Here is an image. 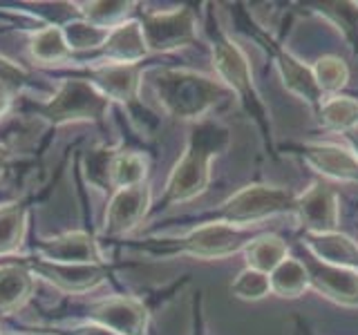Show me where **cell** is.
I'll list each match as a JSON object with an SVG mask.
<instances>
[{
	"label": "cell",
	"instance_id": "6da1fadb",
	"mask_svg": "<svg viewBox=\"0 0 358 335\" xmlns=\"http://www.w3.org/2000/svg\"><path fill=\"white\" fill-rule=\"evenodd\" d=\"M231 143L229 130L215 121H204L190 130L186 150L173 168L162 197L164 206L186 204L206 193L210 184V161Z\"/></svg>",
	"mask_w": 358,
	"mask_h": 335
},
{
	"label": "cell",
	"instance_id": "7a4b0ae2",
	"mask_svg": "<svg viewBox=\"0 0 358 335\" xmlns=\"http://www.w3.org/2000/svg\"><path fill=\"white\" fill-rule=\"evenodd\" d=\"M150 85L168 114L186 121L204 117L231 92L215 78L190 70H155L150 72Z\"/></svg>",
	"mask_w": 358,
	"mask_h": 335
},
{
	"label": "cell",
	"instance_id": "3957f363",
	"mask_svg": "<svg viewBox=\"0 0 358 335\" xmlns=\"http://www.w3.org/2000/svg\"><path fill=\"white\" fill-rule=\"evenodd\" d=\"M255 237L244 226H229V223L208 221L188 230L179 237H159L143 239L139 244L141 251L152 255H190L197 260H217L233 253H242Z\"/></svg>",
	"mask_w": 358,
	"mask_h": 335
},
{
	"label": "cell",
	"instance_id": "277c9868",
	"mask_svg": "<svg viewBox=\"0 0 358 335\" xmlns=\"http://www.w3.org/2000/svg\"><path fill=\"white\" fill-rule=\"evenodd\" d=\"M282 212H296L294 193L278 186H246L224 201L213 215L217 223L249 228V223H257Z\"/></svg>",
	"mask_w": 358,
	"mask_h": 335
},
{
	"label": "cell",
	"instance_id": "5b68a950",
	"mask_svg": "<svg viewBox=\"0 0 358 335\" xmlns=\"http://www.w3.org/2000/svg\"><path fill=\"white\" fill-rule=\"evenodd\" d=\"M108 105L110 100L85 78H65L52 98L36 110L54 126H63V123L78 121H101L106 117Z\"/></svg>",
	"mask_w": 358,
	"mask_h": 335
},
{
	"label": "cell",
	"instance_id": "8992f818",
	"mask_svg": "<svg viewBox=\"0 0 358 335\" xmlns=\"http://www.w3.org/2000/svg\"><path fill=\"white\" fill-rule=\"evenodd\" d=\"M213 65L217 70L220 83L238 94L251 114L262 119L264 112H262L260 96H257L253 87L249 61H246L244 52L238 47V43L231 36H227L224 31H215V36H213Z\"/></svg>",
	"mask_w": 358,
	"mask_h": 335
},
{
	"label": "cell",
	"instance_id": "52a82bcc",
	"mask_svg": "<svg viewBox=\"0 0 358 335\" xmlns=\"http://www.w3.org/2000/svg\"><path fill=\"white\" fill-rule=\"evenodd\" d=\"M143 38L150 52H173L195 43L197 20L193 9L179 7L173 11H155L141 22Z\"/></svg>",
	"mask_w": 358,
	"mask_h": 335
},
{
	"label": "cell",
	"instance_id": "ba28073f",
	"mask_svg": "<svg viewBox=\"0 0 358 335\" xmlns=\"http://www.w3.org/2000/svg\"><path fill=\"white\" fill-rule=\"evenodd\" d=\"M87 320L112 335H145L148 331V308L130 295L96 302L87 308Z\"/></svg>",
	"mask_w": 358,
	"mask_h": 335
},
{
	"label": "cell",
	"instance_id": "9c48e42d",
	"mask_svg": "<svg viewBox=\"0 0 358 335\" xmlns=\"http://www.w3.org/2000/svg\"><path fill=\"white\" fill-rule=\"evenodd\" d=\"M152 206V190L150 186H134L126 190H117L110 199V206L106 210L103 230L101 234L106 237H119L126 234L132 228L139 226V221L148 215Z\"/></svg>",
	"mask_w": 358,
	"mask_h": 335
},
{
	"label": "cell",
	"instance_id": "30bf717a",
	"mask_svg": "<svg viewBox=\"0 0 358 335\" xmlns=\"http://www.w3.org/2000/svg\"><path fill=\"white\" fill-rule=\"evenodd\" d=\"M296 215L307 232H336L341 221L338 195L327 184H313L305 195L296 197Z\"/></svg>",
	"mask_w": 358,
	"mask_h": 335
},
{
	"label": "cell",
	"instance_id": "8fae6325",
	"mask_svg": "<svg viewBox=\"0 0 358 335\" xmlns=\"http://www.w3.org/2000/svg\"><path fill=\"white\" fill-rule=\"evenodd\" d=\"M25 266L34 275L45 277L67 293H85V290L96 288L108 277V268L103 264H52L43 260H27Z\"/></svg>",
	"mask_w": 358,
	"mask_h": 335
},
{
	"label": "cell",
	"instance_id": "7c38bea8",
	"mask_svg": "<svg viewBox=\"0 0 358 335\" xmlns=\"http://www.w3.org/2000/svg\"><path fill=\"white\" fill-rule=\"evenodd\" d=\"M302 264L307 268L309 284L316 288L318 293L338 302V304L358 306V271L324 264L316 260L313 255H309Z\"/></svg>",
	"mask_w": 358,
	"mask_h": 335
},
{
	"label": "cell",
	"instance_id": "4fadbf2b",
	"mask_svg": "<svg viewBox=\"0 0 358 335\" xmlns=\"http://www.w3.org/2000/svg\"><path fill=\"white\" fill-rule=\"evenodd\" d=\"M36 253L43 262L52 264H103L96 241L83 230H70L43 239L36 246Z\"/></svg>",
	"mask_w": 358,
	"mask_h": 335
},
{
	"label": "cell",
	"instance_id": "5bb4252c",
	"mask_svg": "<svg viewBox=\"0 0 358 335\" xmlns=\"http://www.w3.org/2000/svg\"><path fill=\"white\" fill-rule=\"evenodd\" d=\"M87 83H92L108 100L119 103H132L139 96L141 72L137 65H112L103 63L90 67Z\"/></svg>",
	"mask_w": 358,
	"mask_h": 335
},
{
	"label": "cell",
	"instance_id": "9a60e30c",
	"mask_svg": "<svg viewBox=\"0 0 358 335\" xmlns=\"http://www.w3.org/2000/svg\"><path fill=\"white\" fill-rule=\"evenodd\" d=\"M298 150L311 168L338 181H358V159L352 150L334 143H305Z\"/></svg>",
	"mask_w": 358,
	"mask_h": 335
},
{
	"label": "cell",
	"instance_id": "2e32d148",
	"mask_svg": "<svg viewBox=\"0 0 358 335\" xmlns=\"http://www.w3.org/2000/svg\"><path fill=\"white\" fill-rule=\"evenodd\" d=\"M148 45L143 38V27L139 20H126L110 29L106 45L101 47L103 61L112 65H137L148 56Z\"/></svg>",
	"mask_w": 358,
	"mask_h": 335
},
{
	"label": "cell",
	"instance_id": "e0dca14e",
	"mask_svg": "<svg viewBox=\"0 0 358 335\" xmlns=\"http://www.w3.org/2000/svg\"><path fill=\"white\" fill-rule=\"evenodd\" d=\"M305 246L316 260L324 264L358 271V244L341 232H320V234L307 232Z\"/></svg>",
	"mask_w": 358,
	"mask_h": 335
},
{
	"label": "cell",
	"instance_id": "ac0fdd59",
	"mask_svg": "<svg viewBox=\"0 0 358 335\" xmlns=\"http://www.w3.org/2000/svg\"><path fill=\"white\" fill-rule=\"evenodd\" d=\"M275 65H278V72L282 76L285 85L291 89V92L298 94L302 100H307L309 105L318 110L320 103L324 100V94L320 92L311 67L300 63L296 56H291L287 50H275Z\"/></svg>",
	"mask_w": 358,
	"mask_h": 335
},
{
	"label": "cell",
	"instance_id": "d6986e66",
	"mask_svg": "<svg viewBox=\"0 0 358 335\" xmlns=\"http://www.w3.org/2000/svg\"><path fill=\"white\" fill-rule=\"evenodd\" d=\"M34 273L25 264L0 266V315L16 313L34 295Z\"/></svg>",
	"mask_w": 358,
	"mask_h": 335
},
{
	"label": "cell",
	"instance_id": "ffe728a7",
	"mask_svg": "<svg viewBox=\"0 0 358 335\" xmlns=\"http://www.w3.org/2000/svg\"><path fill=\"white\" fill-rule=\"evenodd\" d=\"M27 234V206L7 201L0 206V257L16 253Z\"/></svg>",
	"mask_w": 358,
	"mask_h": 335
},
{
	"label": "cell",
	"instance_id": "44dd1931",
	"mask_svg": "<svg viewBox=\"0 0 358 335\" xmlns=\"http://www.w3.org/2000/svg\"><path fill=\"white\" fill-rule=\"evenodd\" d=\"M246 257V264L253 271H260L264 275H271L275 268L287 260V244L278 234H260L242 251Z\"/></svg>",
	"mask_w": 358,
	"mask_h": 335
},
{
	"label": "cell",
	"instance_id": "7402d4cb",
	"mask_svg": "<svg viewBox=\"0 0 358 335\" xmlns=\"http://www.w3.org/2000/svg\"><path fill=\"white\" fill-rule=\"evenodd\" d=\"M145 174H148V165H145V159L137 152H115L110 161V186L115 190H126V188H134L141 186Z\"/></svg>",
	"mask_w": 358,
	"mask_h": 335
},
{
	"label": "cell",
	"instance_id": "603a6c76",
	"mask_svg": "<svg viewBox=\"0 0 358 335\" xmlns=\"http://www.w3.org/2000/svg\"><path fill=\"white\" fill-rule=\"evenodd\" d=\"M29 54L38 63H63L72 56L65 43L63 29L56 25H48L34 34L29 40Z\"/></svg>",
	"mask_w": 358,
	"mask_h": 335
},
{
	"label": "cell",
	"instance_id": "cb8c5ba5",
	"mask_svg": "<svg viewBox=\"0 0 358 335\" xmlns=\"http://www.w3.org/2000/svg\"><path fill=\"white\" fill-rule=\"evenodd\" d=\"M268 282H271V290L280 297H300L309 288V275H307L305 264L287 257V260L268 275Z\"/></svg>",
	"mask_w": 358,
	"mask_h": 335
},
{
	"label": "cell",
	"instance_id": "d4e9b609",
	"mask_svg": "<svg viewBox=\"0 0 358 335\" xmlns=\"http://www.w3.org/2000/svg\"><path fill=\"white\" fill-rule=\"evenodd\" d=\"M61 29L70 52H92V50L101 52V47H103L110 36L108 27H99L94 22H87L85 18L65 22Z\"/></svg>",
	"mask_w": 358,
	"mask_h": 335
},
{
	"label": "cell",
	"instance_id": "484cf974",
	"mask_svg": "<svg viewBox=\"0 0 358 335\" xmlns=\"http://www.w3.org/2000/svg\"><path fill=\"white\" fill-rule=\"evenodd\" d=\"M320 119L327 128L347 132L358 126V100L352 96H329L324 98L320 107Z\"/></svg>",
	"mask_w": 358,
	"mask_h": 335
},
{
	"label": "cell",
	"instance_id": "4316f807",
	"mask_svg": "<svg viewBox=\"0 0 358 335\" xmlns=\"http://www.w3.org/2000/svg\"><path fill=\"white\" fill-rule=\"evenodd\" d=\"M76 7H81L78 11H81L87 22L115 29L121 22H126L134 3H76Z\"/></svg>",
	"mask_w": 358,
	"mask_h": 335
},
{
	"label": "cell",
	"instance_id": "83f0119b",
	"mask_svg": "<svg viewBox=\"0 0 358 335\" xmlns=\"http://www.w3.org/2000/svg\"><path fill=\"white\" fill-rule=\"evenodd\" d=\"M313 76H316V83L320 87V92H338L341 87H345L350 72H347V65L336 59V56H322L318 63L313 65Z\"/></svg>",
	"mask_w": 358,
	"mask_h": 335
},
{
	"label": "cell",
	"instance_id": "f1b7e54d",
	"mask_svg": "<svg viewBox=\"0 0 358 335\" xmlns=\"http://www.w3.org/2000/svg\"><path fill=\"white\" fill-rule=\"evenodd\" d=\"M320 11L343 29L347 40H350L358 50V5H354V3H324V5H320Z\"/></svg>",
	"mask_w": 358,
	"mask_h": 335
},
{
	"label": "cell",
	"instance_id": "f546056e",
	"mask_svg": "<svg viewBox=\"0 0 358 335\" xmlns=\"http://www.w3.org/2000/svg\"><path fill=\"white\" fill-rule=\"evenodd\" d=\"M231 290L235 297L240 299H262L271 293V282H268V275L260 273V271H253V268H246L238 275V279L231 284Z\"/></svg>",
	"mask_w": 358,
	"mask_h": 335
},
{
	"label": "cell",
	"instance_id": "4dcf8cb0",
	"mask_svg": "<svg viewBox=\"0 0 358 335\" xmlns=\"http://www.w3.org/2000/svg\"><path fill=\"white\" fill-rule=\"evenodd\" d=\"M27 78L29 74L25 67L5 59V56H0V89H7V92L14 94L27 83Z\"/></svg>",
	"mask_w": 358,
	"mask_h": 335
},
{
	"label": "cell",
	"instance_id": "1f68e13d",
	"mask_svg": "<svg viewBox=\"0 0 358 335\" xmlns=\"http://www.w3.org/2000/svg\"><path fill=\"white\" fill-rule=\"evenodd\" d=\"M11 92H7V89H0V119L7 117V112L11 110Z\"/></svg>",
	"mask_w": 358,
	"mask_h": 335
},
{
	"label": "cell",
	"instance_id": "d6a6232c",
	"mask_svg": "<svg viewBox=\"0 0 358 335\" xmlns=\"http://www.w3.org/2000/svg\"><path fill=\"white\" fill-rule=\"evenodd\" d=\"M343 134H345V141L352 145L354 156L358 159V126H354L352 130H347V132H343Z\"/></svg>",
	"mask_w": 358,
	"mask_h": 335
},
{
	"label": "cell",
	"instance_id": "836d02e7",
	"mask_svg": "<svg viewBox=\"0 0 358 335\" xmlns=\"http://www.w3.org/2000/svg\"><path fill=\"white\" fill-rule=\"evenodd\" d=\"M5 168H7V159H5V152L0 150V174L5 172Z\"/></svg>",
	"mask_w": 358,
	"mask_h": 335
},
{
	"label": "cell",
	"instance_id": "e575fe53",
	"mask_svg": "<svg viewBox=\"0 0 358 335\" xmlns=\"http://www.w3.org/2000/svg\"><path fill=\"white\" fill-rule=\"evenodd\" d=\"M22 335H52V333H22Z\"/></svg>",
	"mask_w": 358,
	"mask_h": 335
},
{
	"label": "cell",
	"instance_id": "d590c367",
	"mask_svg": "<svg viewBox=\"0 0 358 335\" xmlns=\"http://www.w3.org/2000/svg\"><path fill=\"white\" fill-rule=\"evenodd\" d=\"M195 335H201V333H195Z\"/></svg>",
	"mask_w": 358,
	"mask_h": 335
}]
</instances>
